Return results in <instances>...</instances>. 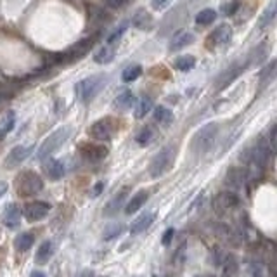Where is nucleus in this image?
Instances as JSON below:
<instances>
[{
  "label": "nucleus",
  "instance_id": "obj_1",
  "mask_svg": "<svg viewBox=\"0 0 277 277\" xmlns=\"http://www.w3.org/2000/svg\"><path fill=\"white\" fill-rule=\"evenodd\" d=\"M108 83V75L101 73V75L96 76H89V78L82 80V82L76 85V92H78V97L83 101V103H89L92 101L101 90L104 89V85Z\"/></svg>",
  "mask_w": 277,
  "mask_h": 277
},
{
  "label": "nucleus",
  "instance_id": "obj_2",
  "mask_svg": "<svg viewBox=\"0 0 277 277\" xmlns=\"http://www.w3.org/2000/svg\"><path fill=\"white\" fill-rule=\"evenodd\" d=\"M69 136H71V127H61V129H57L54 134H50V136L43 140V144L40 145V149H38V159L40 161H45V159L49 158L54 151H57V149H59L61 145L66 142V138Z\"/></svg>",
  "mask_w": 277,
  "mask_h": 277
},
{
  "label": "nucleus",
  "instance_id": "obj_3",
  "mask_svg": "<svg viewBox=\"0 0 277 277\" xmlns=\"http://www.w3.org/2000/svg\"><path fill=\"white\" fill-rule=\"evenodd\" d=\"M16 189H17V194L23 196V198L35 196L43 189V180H42V177L35 172H23L17 177Z\"/></svg>",
  "mask_w": 277,
  "mask_h": 277
},
{
  "label": "nucleus",
  "instance_id": "obj_4",
  "mask_svg": "<svg viewBox=\"0 0 277 277\" xmlns=\"http://www.w3.org/2000/svg\"><path fill=\"white\" fill-rule=\"evenodd\" d=\"M217 132H218V125L217 123H208L203 129H199L198 132H196L194 138H192V151L196 152V154H203V152H206L208 149L211 147V144H213L215 137H217Z\"/></svg>",
  "mask_w": 277,
  "mask_h": 277
},
{
  "label": "nucleus",
  "instance_id": "obj_5",
  "mask_svg": "<svg viewBox=\"0 0 277 277\" xmlns=\"http://www.w3.org/2000/svg\"><path fill=\"white\" fill-rule=\"evenodd\" d=\"M173 159H175V147H165L158 152V154L152 158L151 166H149V173L151 177H161L165 172H168L173 165Z\"/></svg>",
  "mask_w": 277,
  "mask_h": 277
},
{
  "label": "nucleus",
  "instance_id": "obj_6",
  "mask_svg": "<svg viewBox=\"0 0 277 277\" xmlns=\"http://www.w3.org/2000/svg\"><path fill=\"white\" fill-rule=\"evenodd\" d=\"M238 205H239V198L236 192H229V191L218 192L213 199V208L217 213H227V211H231L232 208H236Z\"/></svg>",
  "mask_w": 277,
  "mask_h": 277
},
{
  "label": "nucleus",
  "instance_id": "obj_7",
  "mask_svg": "<svg viewBox=\"0 0 277 277\" xmlns=\"http://www.w3.org/2000/svg\"><path fill=\"white\" fill-rule=\"evenodd\" d=\"M50 211V205L45 201H31L24 206L23 215L28 222H38L42 218H45Z\"/></svg>",
  "mask_w": 277,
  "mask_h": 277
},
{
  "label": "nucleus",
  "instance_id": "obj_8",
  "mask_svg": "<svg viewBox=\"0 0 277 277\" xmlns=\"http://www.w3.org/2000/svg\"><path fill=\"white\" fill-rule=\"evenodd\" d=\"M31 151H33V145H17V147H14L5 158V168H14V166L21 165L31 154Z\"/></svg>",
  "mask_w": 277,
  "mask_h": 277
},
{
  "label": "nucleus",
  "instance_id": "obj_9",
  "mask_svg": "<svg viewBox=\"0 0 277 277\" xmlns=\"http://www.w3.org/2000/svg\"><path fill=\"white\" fill-rule=\"evenodd\" d=\"M127 196H129V187L120 189V191L116 192V194L113 196L111 199H109L108 205L104 206V215H106V217H113V215L118 213V211L123 208V205H125Z\"/></svg>",
  "mask_w": 277,
  "mask_h": 277
},
{
  "label": "nucleus",
  "instance_id": "obj_10",
  "mask_svg": "<svg viewBox=\"0 0 277 277\" xmlns=\"http://www.w3.org/2000/svg\"><path fill=\"white\" fill-rule=\"evenodd\" d=\"M113 134V122L109 118H103L99 122H96L92 127H90V136L97 140H108L111 138Z\"/></svg>",
  "mask_w": 277,
  "mask_h": 277
},
{
  "label": "nucleus",
  "instance_id": "obj_11",
  "mask_svg": "<svg viewBox=\"0 0 277 277\" xmlns=\"http://www.w3.org/2000/svg\"><path fill=\"white\" fill-rule=\"evenodd\" d=\"M21 217H23L21 208L17 205H9L2 215V224L5 225L7 229H16V227H19V224H21Z\"/></svg>",
  "mask_w": 277,
  "mask_h": 277
},
{
  "label": "nucleus",
  "instance_id": "obj_12",
  "mask_svg": "<svg viewBox=\"0 0 277 277\" xmlns=\"http://www.w3.org/2000/svg\"><path fill=\"white\" fill-rule=\"evenodd\" d=\"M80 152L85 159L89 161H101L108 156V149L103 147V145L97 144H83L80 145Z\"/></svg>",
  "mask_w": 277,
  "mask_h": 277
},
{
  "label": "nucleus",
  "instance_id": "obj_13",
  "mask_svg": "<svg viewBox=\"0 0 277 277\" xmlns=\"http://www.w3.org/2000/svg\"><path fill=\"white\" fill-rule=\"evenodd\" d=\"M271 151H272L271 145H267L265 138H260V140H258V144L255 145L253 149H251V161H255L258 166H264L265 163H267Z\"/></svg>",
  "mask_w": 277,
  "mask_h": 277
},
{
  "label": "nucleus",
  "instance_id": "obj_14",
  "mask_svg": "<svg viewBox=\"0 0 277 277\" xmlns=\"http://www.w3.org/2000/svg\"><path fill=\"white\" fill-rule=\"evenodd\" d=\"M154 217H156V213H151V211L142 213L137 220L132 222V225H130V234L136 236V234H142L144 231H147V229L151 227L152 222H154Z\"/></svg>",
  "mask_w": 277,
  "mask_h": 277
},
{
  "label": "nucleus",
  "instance_id": "obj_15",
  "mask_svg": "<svg viewBox=\"0 0 277 277\" xmlns=\"http://www.w3.org/2000/svg\"><path fill=\"white\" fill-rule=\"evenodd\" d=\"M43 170H45L47 177L50 180H59V178L64 177V165L61 159H49V161H45Z\"/></svg>",
  "mask_w": 277,
  "mask_h": 277
},
{
  "label": "nucleus",
  "instance_id": "obj_16",
  "mask_svg": "<svg viewBox=\"0 0 277 277\" xmlns=\"http://www.w3.org/2000/svg\"><path fill=\"white\" fill-rule=\"evenodd\" d=\"M147 198H149V192H147V191H140V192H137V194L134 196V198L130 199L129 203H127V206H125V213H127V215H134V213H136V211H138L142 206L145 205V201H147Z\"/></svg>",
  "mask_w": 277,
  "mask_h": 277
},
{
  "label": "nucleus",
  "instance_id": "obj_17",
  "mask_svg": "<svg viewBox=\"0 0 277 277\" xmlns=\"http://www.w3.org/2000/svg\"><path fill=\"white\" fill-rule=\"evenodd\" d=\"M52 255H54V246H52V241H43L42 244H40L38 251H36V255H35V260H36V264H38V265L47 264V262H49L50 258H52Z\"/></svg>",
  "mask_w": 277,
  "mask_h": 277
},
{
  "label": "nucleus",
  "instance_id": "obj_18",
  "mask_svg": "<svg viewBox=\"0 0 277 277\" xmlns=\"http://www.w3.org/2000/svg\"><path fill=\"white\" fill-rule=\"evenodd\" d=\"M192 42H194V36H192V33H189V31H178V33H175L172 36L170 49L178 50V49H182V47L189 45V43H192Z\"/></svg>",
  "mask_w": 277,
  "mask_h": 277
},
{
  "label": "nucleus",
  "instance_id": "obj_19",
  "mask_svg": "<svg viewBox=\"0 0 277 277\" xmlns=\"http://www.w3.org/2000/svg\"><path fill=\"white\" fill-rule=\"evenodd\" d=\"M231 36H232V30L227 24H222V26H218L211 33V40H213L215 45H224V43H227L231 40Z\"/></svg>",
  "mask_w": 277,
  "mask_h": 277
},
{
  "label": "nucleus",
  "instance_id": "obj_20",
  "mask_svg": "<svg viewBox=\"0 0 277 277\" xmlns=\"http://www.w3.org/2000/svg\"><path fill=\"white\" fill-rule=\"evenodd\" d=\"M244 178H246V172H244L243 168H231L227 172V185H231V187L234 189H239L243 185Z\"/></svg>",
  "mask_w": 277,
  "mask_h": 277
},
{
  "label": "nucleus",
  "instance_id": "obj_21",
  "mask_svg": "<svg viewBox=\"0 0 277 277\" xmlns=\"http://www.w3.org/2000/svg\"><path fill=\"white\" fill-rule=\"evenodd\" d=\"M35 243V236L33 232H23L19 234L16 239H14V246H16L17 251H28Z\"/></svg>",
  "mask_w": 277,
  "mask_h": 277
},
{
  "label": "nucleus",
  "instance_id": "obj_22",
  "mask_svg": "<svg viewBox=\"0 0 277 277\" xmlns=\"http://www.w3.org/2000/svg\"><path fill=\"white\" fill-rule=\"evenodd\" d=\"M276 69H277V63H276V61L269 63L267 66L262 69V73H260V87L269 85V83H271L272 80L276 78Z\"/></svg>",
  "mask_w": 277,
  "mask_h": 277
},
{
  "label": "nucleus",
  "instance_id": "obj_23",
  "mask_svg": "<svg viewBox=\"0 0 277 277\" xmlns=\"http://www.w3.org/2000/svg\"><path fill=\"white\" fill-rule=\"evenodd\" d=\"M94 59L99 64L111 63V61L115 59V49H113V47H101L96 52V56H94Z\"/></svg>",
  "mask_w": 277,
  "mask_h": 277
},
{
  "label": "nucleus",
  "instance_id": "obj_24",
  "mask_svg": "<svg viewBox=\"0 0 277 277\" xmlns=\"http://www.w3.org/2000/svg\"><path fill=\"white\" fill-rule=\"evenodd\" d=\"M14 120H16V115H14V111H9L5 115V118L0 122V140H2V138L5 137L7 134L10 132V130L14 129Z\"/></svg>",
  "mask_w": 277,
  "mask_h": 277
},
{
  "label": "nucleus",
  "instance_id": "obj_25",
  "mask_svg": "<svg viewBox=\"0 0 277 277\" xmlns=\"http://www.w3.org/2000/svg\"><path fill=\"white\" fill-rule=\"evenodd\" d=\"M239 73H241V68H236V66L231 68L227 73H224V75L220 76V80L217 82V89H225V87H227L229 83L234 82V78L239 75Z\"/></svg>",
  "mask_w": 277,
  "mask_h": 277
},
{
  "label": "nucleus",
  "instance_id": "obj_26",
  "mask_svg": "<svg viewBox=\"0 0 277 277\" xmlns=\"http://www.w3.org/2000/svg\"><path fill=\"white\" fill-rule=\"evenodd\" d=\"M154 118L158 120L159 123H172L173 113L170 111V109L163 108V106H158V108L154 109Z\"/></svg>",
  "mask_w": 277,
  "mask_h": 277
},
{
  "label": "nucleus",
  "instance_id": "obj_27",
  "mask_svg": "<svg viewBox=\"0 0 277 277\" xmlns=\"http://www.w3.org/2000/svg\"><path fill=\"white\" fill-rule=\"evenodd\" d=\"M194 64H196V59L192 56H182L175 61V68L180 69V71H189V69L194 68Z\"/></svg>",
  "mask_w": 277,
  "mask_h": 277
},
{
  "label": "nucleus",
  "instance_id": "obj_28",
  "mask_svg": "<svg viewBox=\"0 0 277 277\" xmlns=\"http://www.w3.org/2000/svg\"><path fill=\"white\" fill-rule=\"evenodd\" d=\"M134 24H136L137 28H140V30H147V28L151 26V16H149L145 10H140V12L134 17Z\"/></svg>",
  "mask_w": 277,
  "mask_h": 277
},
{
  "label": "nucleus",
  "instance_id": "obj_29",
  "mask_svg": "<svg viewBox=\"0 0 277 277\" xmlns=\"http://www.w3.org/2000/svg\"><path fill=\"white\" fill-rule=\"evenodd\" d=\"M217 19V12L213 9H205L196 16V23L198 24H208V23H213Z\"/></svg>",
  "mask_w": 277,
  "mask_h": 277
},
{
  "label": "nucleus",
  "instance_id": "obj_30",
  "mask_svg": "<svg viewBox=\"0 0 277 277\" xmlns=\"http://www.w3.org/2000/svg\"><path fill=\"white\" fill-rule=\"evenodd\" d=\"M140 73H142V68L138 66V64H132V66L125 68V71H123V75H122V80L123 82H134L136 78H138Z\"/></svg>",
  "mask_w": 277,
  "mask_h": 277
},
{
  "label": "nucleus",
  "instance_id": "obj_31",
  "mask_svg": "<svg viewBox=\"0 0 277 277\" xmlns=\"http://www.w3.org/2000/svg\"><path fill=\"white\" fill-rule=\"evenodd\" d=\"M132 104H134V96L130 90H125V92H122L118 97H116V106H118L120 109H127Z\"/></svg>",
  "mask_w": 277,
  "mask_h": 277
},
{
  "label": "nucleus",
  "instance_id": "obj_32",
  "mask_svg": "<svg viewBox=\"0 0 277 277\" xmlns=\"http://www.w3.org/2000/svg\"><path fill=\"white\" fill-rule=\"evenodd\" d=\"M122 225H120V224H116V222H111V224H109L108 225V227H106L104 229V239H106V241H109V239H115L116 238V236H120V234H122Z\"/></svg>",
  "mask_w": 277,
  "mask_h": 277
},
{
  "label": "nucleus",
  "instance_id": "obj_33",
  "mask_svg": "<svg viewBox=\"0 0 277 277\" xmlns=\"http://www.w3.org/2000/svg\"><path fill=\"white\" fill-rule=\"evenodd\" d=\"M274 16H276V5L272 3V5L269 7V9L264 12V16L260 17V28L269 26V24H271L272 21H274Z\"/></svg>",
  "mask_w": 277,
  "mask_h": 277
},
{
  "label": "nucleus",
  "instance_id": "obj_34",
  "mask_svg": "<svg viewBox=\"0 0 277 277\" xmlns=\"http://www.w3.org/2000/svg\"><path fill=\"white\" fill-rule=\"evenodd\" d=\"M222 265H224V276L225 277L236 274V271H238V262H236L234 257H227V260H225Z\"/></svg>",
  "mask_w": 277,
  "mask_h": 277
},
{
  "label": "nucleus",
  "instance_id": "obj_35",
  "mask_svg": "<svg viewBox=\"0 0 277 277\" xmlns=\"http://www.w3.org/2000/svg\"><path fill=\"white\" fill-rule=\"evenodd\" d=\"M151 108H152L151 101H149V99H142L140 103H138V108L136 109V116H137V118H144L145 113H147Z\"/></svg>",
  "mask_w": 277,
  "mask_h": 277
},
{
  "label": "nucleus",
  "instance_id": "obj_36",
  "mask_svg": "<svg viewBox=\"0 0 277 277\" xmlns=\"http://www.w3.org/2000/svg\"><path fill=\"white\" fill-rule=\"evenodd\" d=\"M152 134H154V132H152V129H149V127H145V129H142V130H140V134H138V136H137V142H138V144H140V145H145V144H147V142L152 138Z\"/></svg>",
  "mask_w": 277,
  "mask_h": 277
},
{
  "label": "nucleus",
  "instance_id": "obj_37",
  "mask_svg": "<svg viewBox=\"0 0 277 277\" xmlns=\"http://www.w3.org/2000/svg\"><path fill=\"white\" fill-rule=\"evenodd\" d=\"M125 30H127V24H125V26H120L118 30L115 31V33H111V36H109V38H108V42L111 43V45H113V43H116V42H118V40H120V36H122L123 33H125Z\"/></svg>",
  "mask_w": 277,
  "mask_h": 277
},
{
  "label": "nucleus",
  "instance_id": "obj_38",
  "mask_svg": "<svg viewBox=\"0 0 277 277\" xmlns=\"http://www.w3.org/2000/svg\"><path fill=\"white\" fill-rule=\"evenodd\" d=\"M106 3H108L109 7H113V9H118V7L125 5L127 0H106Z\"/></svg>",
  "mask_w": 277,
  "mask_h": 277
},
{
  "label": "nucleus",
  "instance_id": "obj_39",
  "mask_svg": "<svg viewBox=\"0 0 277 277\" xmlns=\"http://www.w3.org/2000/svg\"><path fill=\"white\" fill-rule=\"evenodd\" d=\"M238 7H239V2H232V3H229L227 9H225V14H227V16H231V14H234L236 10H238Z\"/></svg>",
  "mask_w": 277,
  "mask_h": 277
},
{
  "label": "nucleus",
  "instance_id": "obj_40",
  "mask_svg": "<svg viewBox=\"0 0 277 277\" xmlns=\"http://www.w3.org/2000/svg\"><path fill=\"white\" fill-rule=\"evenodd\" d=\"M173 229H168V231L163 234V244H170V241H172V236H173Z\"/></svg>",
  "mask_w": 277,
  "mask_h": 277
},
{
  "label": "nucleus",
  "instance_id": "obj_41",
  "mask_svg": "<svg viewBox=\"0 0 277 277\" xmlns=\"http://www.w3.org/2000/svg\"><path fill=\"white\" fill-rule=\"evenodd\" d=\"M166 2H168V0H152V7H154V9H161Z\"/></svg>",
  "mask_w": 277,
  "mask_h": 277
},
{
  "label": "nucleus",
  "instance_id": "obj_42",
  "mask_svg": "<svg viewBox=\"0 0 277 277\" xmlns=\"http://www.w3.org/2000/svg\"><path fill=\"white\" fill-rule=\"evenodd\" d=\"M103 187H104V184L103 182H99V184L94 187V191H92V196H99L101 194V191H103Z\"/></svg>",
  "mask_w": 277,
  "mask_h": 277
},
{
  "label": "nucleus",
  "instance_id": "obj_43",
  "mask_svg": "<svg viewBox=\"0 0 277 277\" xmlns=\"http://www.w3.org/2000/svg\"><path fill=\"white\" fill-rule=\"evenodd\" d=\"M7 187H9V185H7V182L0 180V198H2V196L7 192Z\"/></svg>",
  "mask_w": 277,
  "mask_h": 277
},
{
  "label": "nucleus",
  "instance_id": "obj_44",
  "mask_svg": "<svg viewBox=\"0 0 277 277\" xmlns=\"http://www.w3.org/2000/svg\"><path fill=\"white\" fill-rule=\"evenodd\" d=\"M78 277H94V271H90V269H85V271H83Z\"/></svg>",
  "mask_w": 277,
  "mask_h": 277
},
{
  "label": "nucleus",
  "instance_id": "obj_45",
  "mask_svg": "<svg viewBox=\"0 0 277 277\" xmlns=\"http://www.w3.org/2000/svg\"><path fill=\"white\" fill-rule=\"evenodd\" d=\"M30 277H45V274H43V272L35 271V272H31V276H30Z\"/></svg>",
  "mask_w": 277,
  "mask_h": 277
},
{
  "label": "nucleus",
  "instance_id": "obj_46",
  "mask_svg": "<svg viewBox=\"0 0 277 277\" xmlns=\"http://www.w3.org/2000/svg\"><path fill=\"white\" fill-rule=\"evenodd\" d=\"M101 277H108V276H101Z\"/></svg>",
  "mask_w": 277,
  "mask_h": 277
},
{
  "label": "nucleus",
  "instance_id": "obj_47",
  "mask_svg": "<svg viewBox=\"0 0 277 277\" xmlns=\"http://www.w3.org/2000/svg\"><path fill=\"white\" fill-rule=\"evenodd\" d=\"M208 277H211V276H208Z\"/></svg>",
  "mask_w": 277,
  "mask_h": 277
}]
</instances>
